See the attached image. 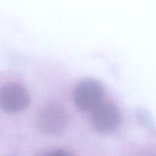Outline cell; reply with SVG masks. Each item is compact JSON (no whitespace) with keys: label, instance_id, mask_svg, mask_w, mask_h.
Returning a JSON list of instances; mask_svg holds the SVG:
<instances>
[{"label":"cell","instance_id":"cell-1","mask_svg":"<svg viewBox=\"0 0 156 156\" xmlns=\"http://www.w3.org/2000/svg\"><path fill=\"white\" fill-rule=\"evenodd\" d=\"M105 90L100 82L85 78L78 84L73 92V101L76 107L82 111L92 112L104 101Z\"/></svg>","mask_w":156,"mask_h":156},{"label":"cell","instance_id":"cell-2","mask_svg":"<svg viewBox=\"0 0 156 156\" xmlns=\"http://www.w3.org/2000/svg\"><path fill=\"white\" fill-rule=\"evenodd\" d=\"M37 128L47 135H59L68 127L69 116L66 110L57 105L43 108L37 117Z\"/></svg>","mask_w":156,"mask_h":156},{"label":"cell","instance_id":"cell-3","mask_svg":"<svg viewBox=\"0 0 156 156\" xmlns=\"http://www.w3.org/2000/svg\"><path fill=\"white\" fill-rule=\"evenodd\" d=\"M30 104L28 90L19 84H9L0 88V108L8 113L26 109Z\"/></svg>","mask_w":156,"mask_h":156},{"label":"cell","instance_id":"cell-4","mask_svg":"<svg viewBox=\"0 0 156 156\" xmlns=\"http://www.w3.org/2000/svg\"><path fill=\"white\" fill-rule=\"evenodd\" d=\"M91 114L94 127L104 133H109L116 130L121 119L120 112L117 106L106 101L100 103Z\"/></svg>","mask_w":156,"mask_h":156},{"label":"cell","instance_id":"cell-5","mask_svg":"<svg viewBox=\"0 0 156 156\" xmlns=\"http://www.w3.org/2000/svg\"><path fill=\"white\" fill-rule=\"evenodd\" d=\"M138 119L143 127L149 129L153 133H156V126L153 123L152 119H151L150 115L146 111H143V110L140 111L138 113Z\"/></svg>","mask_w":156,"mask_h":156},{"label":"cell","instance_id":"cell-6","mask_svg":"<svg viewBox=\"0 0 156 156\" xmlns=\"http://www.w3.org/2000/svg\"><path fill=\"white\" fill-rule=\"evenodd\" d=\"M43 156H73L71 152L64 150H54L47 152Z\"/></svg>","mask_w":156,"mask_h":156}]
</instances>
